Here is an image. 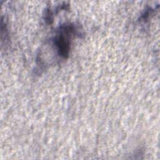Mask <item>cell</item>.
I'll list each match as a JSON object with an SVG mask.
<instances>
[{
  "mask_svg": "<svg viewBox=\"0 0 160 160\" xmlns=\"http://www.w3.org/2000/svg\"><path fill=\"white\" fill-rule=\"evenodd\" d=\"M77 34L75 26L71 23L61 25L55 36L53 43L56 46L58 55L66 59L68 57L71 48V39L72 36Z\"/></svg>",
  "mask_w": 160,
  "mask_h": 160,
  "instance_id": "obj_1",
  "label": "cell"
}]
</instances>
